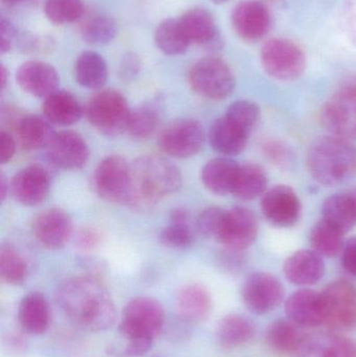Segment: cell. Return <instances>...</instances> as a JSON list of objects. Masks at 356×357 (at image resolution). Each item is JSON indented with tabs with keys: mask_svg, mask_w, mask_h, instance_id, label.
<instances>
[{
	"mask_svg": "<svg viewBox=\"0 0 356 357\" xmlns=\"http://www.w3.org/2000/svg\"><path fill=\"white\" fill-rule=\"evenodd\" d=\"M56 302L65 316L85 331H107L116 320V308L108 289L92 276L63 281L56 291Z\"/></svg>",
	"mask_w": 356,
	"mask_h": 357,
	"instance_id": "1",
	"label": "cell"
},
{
	"mask_svg": "<svg viewBox=\"0 0 356 357\" xmlns=\"http://www.w3.org/2000/svg\"><path fill=\"white\" fill-rule=\"evenodd\" d=\"M182 186L180 169L169 159L144 155L132 165V188L127 205L137 212H150L157 204Z\"/></svg>",
	"mask_w": 356,
	"mask_h": 357,
	"instance_id": "2",
	"label": "cell"
},
{
	"mask_svg": "<svg viewBox=\"0 0 356 357\" xmlns=\"http://www.w3.org/2000/svg\"><path fill=\"white\" fill-rule=\"evenodd\" d=\"M307 165L318 182L338 184L356 176V146L339 136L320 138L309 150Z\"/></svg>",
	"mask_w": 356,
	"mask_h": 357,
	"instance_id": "3",
	"label": "cell"
},
{
	"mask_svg": "<svg viewBox=\"0 0 356 357\" xmlns=\"http://www.w3.org/2000/svg\"><path fill=\"white\" fill-rule=\"evenodd\" d=\"M85 113L89 123L100 133L116 137L127 131L131 110L123 94L105 90L90 98Z\"/></svg>",
	"mask_w": 356,
	"mask_h": 357,
	"instance_id": "4",
	"label": "cell"
},
{
	"mask_svg": "<svg viewBox=\"0 0 356 357\" xmlns=\"http://www.w3.org/2000/svg\"><path fill=\"white\" fill-rule=\"evenodd\" d=\"M165 325V312L160 302L153 298L132 299L123 310L121 333L127 341L156 339Z\"/></svg>",
	"mask_w": 356,
	"mask_h": 357,
	"instance_id": "5",
	"label": "cell"
},
{
	"mask_svg": "<svg viewBox=\"0 0 356 357\" xmlns=\"http://www.w3.org/2000/svg\"><path fill=\"white\" fill-rule=\"evenodd\" d=\"M261 59L265 73L278 81L298 79L307 66L302 48L290 40H270L261 48Z\"/></svg>",
	"mask_w": 356,
	"mask_h": 357,
	"instance_id": "6",
	"label": "cell"
},
{
	"mask_svg": "<svg viewBox=\"0 0 356 357\" xmlns=\"http://www.w3.org/2000/svg\"><path fill=\"white\" fill-rule=\"evenodd\" d=\"M192 89L203 98L221 100L228 98L235 87L230 67L219 58H204L192 66L189 73Z\"/></svg>",
	"mask_w": 356,
	"mask_h": 357,
	"instance_id": "7",
	"label": "cell"
},
{
	"mask_svg": "<svg viewBox=\"0 0 356 357\" xmlns=\"http://www.w3.org/2000/svg\"><path fill=\"white\" fill-rule=\"evenodd\" d=\"M92 184L105 201L127 204L132 188V165L119 155L107 157L96 167Z\"/></svg>",
	"mask_w": 356,
	"mask_h": 357,
	"instance_id": "8",
	"label": "cell"
},
{
	"mask_svg": "<svg viewBox=\"0 0 356 357\" xmlns=\"http://www.w3.org/2000/svg\"><path fill=\"white\" fill-rule=\"evenodd\" d=\"M322 123L332 135L356 138V82L343 86L322 109Z\"/></svg>",
	"mask_w": 356,
	"mask_h": 357,
	"instance_id": "9",
	"label": "cell"
},
{
	"mask_svg": "<svg viewBox=\"0 0 356 357\" xmlns=\"http://www.w3.org/2000/svg\"><path fill=\"white\" fill-rule=\"evenodd\" d=\"M325 324L336 331L356 327V287L348 281L339 280L321 294Z\"/></svg>",
	"mask_w": 356,
	"mask_h": 357,
	"instance_id": "10",
	"label": "cell"
},
{
	"mask_svg": "<svg viewBox=\"0 0 356 357\" xmlns=\"http://www.w3.org/2000/svg\"><path fill=\"white\" fill-rule=\"evenodd\" d=\"M204 144V129L194 119H182L171 123L159 137L161 150L173 158H190L202 150Z\"/></svg>",
	"mask_w": 356,
	"mask_h": 357,
	"instance_id": "11",
	"label": "cell"
},
{
	"mask_svg": "<svg viewBox=\"0 0 356 357\" xmlns=\"http://www.w3.org/2000/svg\"><path fill=\"white\" fill-rule=\"evenodd\" d=\"M284 284L269 273H253L242 285V301L255 314H265L275 310L284 301Z\"/></svg>",
	"mask_w": 356,
	"mask_h": 357,
	"instance_id": "12",
	"label": "cell"
},
{
	"mask_svg": "<svg viewBox=\"0 0 356 357\" xmlns=\"http://www.w3.org/2000/svg\"><path fill=\"white\" fill-rule=\"evenodd\" d=\"M258 222L251 210L236 207L226 212L219 241L228 251L242 252L248 249L257 237Z\"/></svg>",
	"mask_w": 356,
	"mask_h": 357,
	"instance_id": "13",
	"label": "cell"
},
{
	"mask_svg": "<svg viewBox=\"0 0 356 357\" xmlns=\"http://www.w3.org/2000/svg\"><path fill=\"white\" fill-rule=\"evenodd\" d=\"M46 156L54 167L79 169L87 163L89 148L83 136L77 132H59L46 148Z\"/></svg>",
	"mask_w": 356,
	"mask_h": 357,
	"instance_id": "14",
	"label": "cell"
},
{
	"mask_svg": "<svg viewBox=\"0 0 356 357\" xmlns=\"http://www.w3.org/2000/svg\"><path fill=\"white\" fill-rule=\"evenodd\" d=\"M261 210L275 226H294L300 218V199L292 187L278 185L263 195Z\"/></svg>",
	"mask_w": 356,
	"mask_h": 357,
	"instance_id": "15",
	"label": "cell"
},
{
	"mask_svg": "<svg viewBox=\"0 0 356 357\" xmlns=\"http://www.w3.org/2000/svg\"><path fill=\"white\" fill-rule=\"evenodd\" d=\"M232 24L236 33L246 41L263 39L271 29L269 8L258 0H245L234 8Z\"/></svg>",
	"mask_w": 356,
	"mask_h": 357,
	"instance_id": "16",
	"label": "cell"
},
{
	"mask_svg": "<svg viewBox=\"0 0 356 357\" xmlns=\"http://www.w3.org/2000/svg\"><path fill=\"white\" fill-rule=\"evenodd\" d=\"M33 233L37 241L49 250L64 247L72 234V220L64 210L52 208L36 216Z\"/></svg>",
	"mask_w": 356,
	"mask_h": 357,
	"instance_id": "17",
	"label": "cell"
},
{
	"mask_svg": "<svg viewBox=\"0 0 356 357\" xmlns=\"http://www.w3.org/2000/svg\"><path fill=\"white\" fill-rule=\"evenodd\" d=\"M49 189V174L39 165L21 169L10 181V193L24 206L39 205L45 201Z\"/></svg>",
	"mask_w": 356,
	"mask_h": 357,
	"instance_id": "18",
	"label": "cell"
},
{
	"mask_svg": "<svg viewBox=\"0 0 356 357\" xmlns=\"http://www.w3.org/2000/svg\"><path fill=\"white\" fill-rule=\"evenodd\" d=\"M17 83L23 91L36 98H48L58 91L60 77L52 65L39 61H29L19 67Z\"/></svg>",
	"mask_w": 356,
	"mask_h": 357,
	"instance_id": "19",
	"label": "cell"
},
{
	"mask_svg": "<svg viewBox=\"0 0 356 357\" xmlns=\"http://www.w3.org/2000/svg\"><path fill=\"white\" fill-rule=\"evenodd\" d=\"M288 318L302 327H317L325 324L321 294L311 289H300L290 296L286 302Z\"/></svg>",
	"mask_w": 356,
	"mask_h": 357,
	"instance_id": "20",
	"label": "cell"
},
{
	"mask_svg": "<svg viewBox=\"0 0 356 357\" xmlns=\"http://www.w3.org/2000/svg\"><path fill=\"white\" fill-rule=\"evenodd\" d=\"M284 271L293 284L307 287L321 280L325 274V264L322 256L314 250H301L288 258Z\"/></svg>",
	"mask_w": 356,
	"mask_h": 357,
	"instance_id": "21",
	"label": "cell"
},
{
	"mask_svg": "<svg viewBox=\"0 0 356 357\" xmlns=\"http://www.w3.org/2000/svg\"><path fill=\"white\" fill-rule=\"evenodd\" d=\"M12 129L17 142L26 151L47 148L56 134L45 117L33 114L19 115L13 123Z\"/></svg>",
	"mask_w": 356,
	"mask_h": 357,
	"instance_id": "22",
	"label": "cell"
},
{
	"mask_svg": "<svg viewBox=\"0 0 356 357\" xmlns=\"http://www.w3.org/2000/svg\"><path fill=\"white\" fill-rule=\"evenodd\" d=\"M176 303L180 319L189 324L205 322L212 312L210 294L202 285L189 284L182 287Z\"/></svg>",
	"mask_w": 356,
	"mask_h": 357,
	"instance_id": "23",
	"label": "cell"
},
{
	"mask_svg": "<svg viewBox=\"0 0 356 357\" xmlns=\"http://www.w3.org/2000/svg\"><path fill=\"white\" fill-rule=\"evenodd\" d=\"M295 357H356V342L342 335H307Z\"/></svg>",
	"mask_w": 356,
	"mask_h": 357,
	"instance_id": "24",
	"label": "cell"
},
{
	"mask_svg": "<svg viewBox=\"0 0 356 357\" xmlns=\"http://www.w3.org/2000/svg\"><path fill=\"white\" fill-rule=\"evenodd\" d=\"M180 22L190 43L200 44L207 47H219L217 44L221 40L215 19L204 8H190L180 18Z\"/></svg>",
	"mask_w": 356,
	"mask_h": 357,
	"instance_id": "25",
	"label": "cell"
},
{
	"mask_svg": "<svg viewBox=\"0 0 356 357\" xmlns=\"http://www.w3.org/2000/svg\"><path fill=\"white\" fill-rule=\"evenodd\" d=\"M21 327L31 335H43L50 323V310L47 300L38 291L27 294L22 298L18 308Z\"/></svg>",
	"mask_w": 356,
	"mask_h": 357,
	"instance_id": "26",
	"label": "cell"
},
{
	"mask_svg": "<svg viewBox=\"0 0 356 357\" xmlns=\"http://www.w3.org/2000/svg\"><path fill=\"white\" fill-rule=\"evenodd\" d=\"M249 133L226 116L217 119L209 132L211 146L226 156L240 154L246 148Z\"/></svg>",
	"mask_w": 356,
	"mask_h": 357,
	"instance_id": "27",
	"label": "cell"
},
{
	"mask_svg": "<svg viewBox=\"0 0 356 357\" xmlns=\"http://www.w3.org/2000/svg\"><path fill=\"white\" fill-rule=\"evenodd\" d=\"M85 112L79 100L66 91H56L45 98L43 104L44 117L54 125L72 126Z\"/></svg>",
	"mask_w": 356,
	"mask_h": 357,
	"instance_id": "28",
	"label": "cell"
},
{
	"mask_svg": "<svg viewBox=\"0 0 356 357\" xmlns=\"http://www.w3.org/2000/svg\"><path fill=\"white\" fill-rule=\"evenodd\" d=\"M240 165L229 158L208 161L202 169V181L207 189L217 195L233 193Z\"/></svg>",
	"mask_w": 356,
	"mask_h": 357,
	"instance_id": "29",
	"label": "cell"
},
{
	"mask_svg": "<svg viewBox=\"0 0 356 357\" xmlns=\"http://www.w3.org/2000/svg\"><path fill=\"white\" fill-rule=\"evenodd\" d=\"M303 327L288 320H278L272 323L267 331V343L274 351L281 354H295L299 351L307 335Z\"/></svg>",
	"mask_w": 356,
	"mask_h": 357,
	"instance_id": "30",
	"label": "cell"
},
{
	"mask_svg": "<svg viewBox=\"0 0 356 357\" xmlns=\"http://www.w3.org/2000/svg\"><path fill=\"white\" fill-rule=\"evenodd\" d=\"M255 324L242 314H228L224 317L217 327V343L226 349H233L246 345L254 337Z\"/></svg>",
	"mask_w": 356,
	"mask_h": 357,
	"instance_id": "31",
	"label": "cell"
},
{
	"mask_svg": "<svg viewBox=\"0 0 356 357\" xmlns=\"http://www.w3.org/2000/svg\"><path fill=\"white\" fill-rule=\"evenodd\" d=\"M323 220L346 233L356 226V202L350 193L328 197L322 208Z\"/></svg>",
	"mask_w": 356,
	"mask_h": 357,
	"instance_id": "32",
	"label": "cell"
},
{
	"mask_svg": "<svg viewBox=\"0 0 356 357\" xmlns=\"http://www.w3.org/2000/svg\"><path fill=\"white\" fill-rule=\"evenodd\" d=\"M77 83L88 89H100L108 79V66L100 54L85 52L79 56L75 67Z\"/></svg>",
	"mask_w": 356,
	"mask_h": 357,
	"instance_id": "33",
	"label": "cell"
},
{
	"mask_svg": "<svg viewBox=\"0 0 356 357\" xmlns=\"http://www.w3.org/2000/svg\"><path fill=\"white\" fill-rule=\"evenodd\" d=\"M155 42L161 52L169 56L184 54L190 45L180 19L162 21L155 31Z\"/></svg>",
	"mask_w": 356,
	"mask_h": 357,
	"instance_id": "34",
	"label": "cell"
},
{
	"mask_svg": "<svg viewBox=\"0 0 356 357\" xmlns=\"http://www.w3.org/2000/svg\"><path fill=\"white\" fill-rule=\"evenodd\" d=\"M268 186V176L263 169L256 165H246L240 167L233 195L244 201H251L265 193Z\"/></svg>",
	"mask_w": 356,
	"mask_h": 357,
	"instance_id": "35",
	"label": "cell"
},
{
	"mask_svg": "<svg viewBox=\"0 0 356 357\" xmlns=\"http://www.w3.org/2000/svg\"><path fill=\"white\" fill-rule=\"evenodd\" d=\"M311 245L322 257H336L344 249V233L322 220L311 230Z\"/></svg>",
	"mask_w": 356,
	"mask_h": 357,
	"instance_id": "36",
	"label": "cell"
},
{
	"mask_svg": "<svg viewBox=\"0 0 356 357\" xmlns=\"http://www.w3.org/2000/svg\"><path fill=\"white\" fill-rule=\"evenodd\" d=\"M0 275L8 284L20 285L29 275L26 262L13 245L0 248Z\"/></svg>",
	"mask_w": 356,
	"mask_h": 357,
	"instance_id": "37",
	"label": "cell"
},
{
	"mask_svg": "<svg viewBox=\"0 0 356 357\" xmlns=\"http://www.w3.org/2000/svg\"><path fill=\"white\" fill-rule=\"evenodd\" d=\"M158 123L159 116L154 109L140 107L131 111L127 132L135 139H148L156 131Z\"/></svg>",
	"mask_w": 356,
	"mask_h": 357,
	"instance_id": "38",
	"label": "cell"
},
{
	"mask_svg": "<svg viewBox=\"0 0 356 357\" xmlns=\"http://www.w3.org/2000/svg\"><path fill=\"white\" fill-rule=\"evenodd\" d=\"M44 10L54 24H68L81 18L84 3L82 0H46Z\"/></svg>",
	"mask_w": 356,
	"mask_h": 357,
	"instance_id": "39",
	"label": "cell"
},
{
	"mask_svg": "<svg viewBox=\"0 0 356 357\" xmlns=\"http://www.w3.org/2000/svg\"><path fill=\"white\" fill-rule=\"evenodd\" d=\"M118 33L116 22L110 17L98 16L84 26L83 39L92 45L110 43Z\"/></svg>",
	"mask_w": 356,
	"mask_h": 357,
	"instance_id": "40",
	"label": "cell"
},
{
	"mask_svg": "<svg viewBox=\"0 0 356 357\" xmlns=\"http://www.w3.org/2000/svg\"><path fill=\"white\" fill-rule=\"evenodd\" d=\"M225 116L250 134L258 123L261 109L250 100H238L228 108Z\"/></svg>",
	"mask_w": 356,
	"mask_h": 357,
	"instance_id": "41",
	"label": "cell"
},
{
	"mask_svg": "<svg viewBox=\"0 0 356 357\" xmlns=\"http://www.w3.org/2000/svg\"><path fill=\"white\" fill-rule=\"evenodd\" d=\"M159 239L164 247L169 249L185 250L194 243V230L189 225L169 222V226L161 231Z\"/></svg>",
	"mask_w": 356,
	"mask_h": 357,
	"instance_id": "42",
	"label": "cell"
},
{
	"mask_svg": "<svg viewBox=\"0 0 356 357\" xmlns=\"http://www.w3.org/2000/svg\"><path fill=\"white\" fill-rule=\"evenodd\" d=\"M226 212L221 208L209 207L203 210L196 218V229L205 237H217L223 228Z\"/></svg>",
	"mask_w": 356,
	"mask_h": 357,
	"instance_id": "43",
	"label": "cell"
},
{
	"mask_svg": "<svg viewBox=\"0 0 356 357\" xmlns=\"http://www.w3.org/2000/svg\"><path fill=\"white\" fill-rule=\"evenodd\" d=\"M265 156L279 167H290L294 162V155L286 144L280 142H269L263 146Z\"/></svg>",
	"mask_w": 356,
	"mask_h": 357,
	"instance_id": "44",
	"label": "cell"
},
{
	"mask_svg": "<svg viewBox=\"0 0 356 357\" xmlns=\"http://www.w3.org/2000/svg\"><path fill=\"white\" fill-rule=\"evenodd\" d=\"M102 241L100 232L95 229L84 228L81 229L75 235V245L82 251H91L95 249Z\"/></svg>",
	"mask_w": 356,
	"mask_h": 357,
	"instance_id": "45",
	"label": "cell"
},
{
	"mask_svg": "<svg viewBox=\"0 0 356 357\" xmlns=\"http://www.w3.org/2000/svg\"><path fill=\"white\" fill-rule=\"evenodd\" d=\"M16 151V139L10 131L2 129L0 132V162H10Z\"/></svg>",
	"mask_w": 356,
	"mask_h": 357,
	"instance_id": "46",
	"label": "cell"
},
{
	"mask_svg": "<svg viewBox=\"0 0 356 357\" xmlns=\"http://www.w3.org/2000/svg\"><path fill=\"white\" fill-rule=\"evenodd\" d=\"M140 71V60L135 54H125L119 67L121 77L125 81L133 79Z\"/></svg>",
	"mask_w": 356,
	"mask_h": 357,
	"instance_id": "47",
	"label": "cell"
},
{
	"mask_svg": "<svg viewBox=\"0 0 356 357\" xmlns=\"http://www.w3.org/2000/svg\"><path fill=\"white\" fill-rule=\"evenodd\" d=\"M0 31H1V37H0V50L2 54L8 52L14 44L16 39V29L14 25L8 20L2 18L0 22Z\"/></svg>",
	"mask_w": 356,
	"mask_h": 357,
	"instance_id": "48",
	"label": "cell"
},
{
	"mask_svg": "<svg viewBox=\"0 0 356 357\" xmlns=\"http://www.w3.org/2000/svg\"><path fill=\"white\" fill-rule=\"evenodd\" d=\"M342 261L345 270L356 277V237L349 239L345 243Z\"/></svg>",
	"mask_w": 356,
	"mask_h": 357,
	"instance_id": "49",
	"label": "cell"
},
{
	"mask_svg": "<svg viewBox=\"0 0 356 357\" xmlns=\"http://www.w3.org/2000/svg\"><path fill=\"white\" fill-rule=\"evenodd\" d=\"M154 346V340L153 339H134L130 340L125 354L129 356H144L150 352Z\"/></svg>",
	"mask_w": 356,
	"mask_h": 357,
	"instance_id": "50",
	"label": "cell"
},
{
	"mask_svg": "<svg viewBox=\"0 0 356 357\" xmlns=\"http://www.w3.org/2000/svg\"><path fill=\"white\" fill-rule=\"evenodd\" d=\"M169 222L192 226V214L186 208L179 207L173 209L169 215Z\"/></svg>",
	"mask_w": 356,
	"mask_h": 357,
	"instance_id": "51",
	"label": "cell"
},
{
	"mask_svg": "<svg viewBox=\"0 0 356 357\" xmlns=\"http://www.w3.org/2000/svg\"><path fill=\"white\" fill-rule=\"evenodd\" d=\"M10 192V183L6 180L3 175H1V180H0V199H1V202L6 199Z\"/></svg>",
	"mask_w": 356,
	"mask_h": 357,
	"instance_id": "52",
	"label": "cell"
},
{
	"mask_svg": "<svg viewBox=\"0 0 356 357\" xmlns=\"http://www.w3.org/2000/svg\"><path fill=\"white\" fill-rule=\"evenodd\" d=\"M8 73L6 67L2 65L1 66V89L6 88V82H8Z\"/></svg>",
	"mask_w": 356,
	"mask_h": 357,
	"instance_id": "53",
	"label": "cell"
},
{
	"mask_svg": "<svg viewBox=\"0 0 356 357\" xmlns=\"http://www.w3.org/2000/svg\"><path fill=\"white\" fill-rule=\"evenodd\" d=\"M3 1L8 4H16L19 3V2L23 1V0H3Z\"/></svg>",
	"mask_w": 356,
	"mask_h": 357,
	"instance_id": "54",
	"label": "cell"
},
{
	"mask_svg": "<svg viewBox=\"0 0 356 357\" xmlns=\"http://www.w3.org/2000/svg\"><path fill=\"white\" fill-rule=\"evenodd\" d=\"M215 3H224V2H227L228 0H212Z\"/></svg>",
	"mask_w": 356,
	"mask_h": 357,
	"instance_id": "55",
	"label": "cell"
},
{
	"mask_svg": "<svg viewBox=\"0 0 356 357\" xmlns=\"http://www.w3.org/2000/svg\"><path fill=\"white\" fill-rule=\"evenodd\" d=\"M350 195H353V199H355L356 202V189H355V190L351 191Z\"/></svg>",
	"mask_w": 356,
	"mask_h": 357,
	"instance_id": "56",
	"label": "cell"
}]
</instances>
